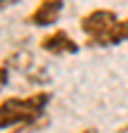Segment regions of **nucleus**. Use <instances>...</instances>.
<instances>
[{
    "label": "nucleus",
    "instance_id": "nucleus-1",
    "mask_svg": "<svg viewBox=\"0 0 128 133\" xmlns=\"http://www.w3.org/2000/svg\"><path fill=\"white\" fill-rule=\"evenodd\" d=\"M52 95L38 90L26 97H5L0 102V131L14 128L12 133H29L31 128L45 126V109Z\"/></svg>",
    "mask_w": 128,
    "mask_h": 133
},
{
    "label": "nucleus",
    "instance_id": "nucleus-2",
    "mask_svg": "<svg viewBox=\"0 0 128 133\" xmlns=\"http://www.w3.org/2000/svg\"><path fill=\"white\" fill-rule=\"evenodd\" d=\"M81 31L90 48H114L128 41V17H119L114 10L95 7L81 17Z\"/></svg>",
    "mask_w": 128,
    "mask_h": 133
},
{
    "label": "nucleus",
    "instance_id": "nucleus-3",
    "mask_svg": "<svg viewBox=\"0 0 128 133\" xmlns=\"http://www.w3.org/2000/svg\"><path fill=\"white\" fill-rule=\"evenodd\" d=\"M40 50L47 55H55V57H64V55H78V50H81V45H78L67 31H52V33H45V36L40 38Z\"/></svg>",
    "mask_w": 128,
    "mask_h": 133
},
{
    "label": "nucleus",
    "instance_id": "nucleus-4",
    "mask_svg": "<svg viewBox=\"0 0 128 133\" xmlns=\"http://www.w3.org/2000/svg\"><path fill=\"white\" fill-rule=\"evenodd\" d=\"M62 10H64V0H40V3L29 12L26 24L38 26V29H47L62 17Z\"/></svg>",
    "mask_w": 128,
    "mask_h": 133
},
{
    "label": "nucleus",
    "instance_id": "nucleus-5",
    "mask_svg": "<svg viewBox=\"0 0 128 133\" xmlns=\"http://www.w3.org/2000/svg\"><path fill=\"white\" fill-rule=\"evenodd\" d=\"M7 83H10V71H7V66H0V90H3Z\"/></svg>",
    "mask_w": 128,
    "mask_h": 133
},
{
    "label": "nucleus",
    "instance_id": "nucleus-6",
    "mask_svg": "<svg viewBox=\"0 0 128 133\" xmlns=\"http://www.w3.org/2000/svg\"><path fill=\"white\" fill-rule=\"evenodd\" d=\"M19 0H0V10H7V7H12V5H17Z\"/></svg>",
    "mask_w": 128,
    "mask_h": 133
},
{
    "label": "nucleus",
    "instance_id": "nucleus-7",
    "mask_svg": "<svg viewBox=\"0 0 128 133\" xmlns=\"http://www.w3.org/2000/svg\"><path fill=\"white\" fill-rule=\"evenodd\" d=\"M81 133H97V131H95V128H83Z\"/></svg>",
    "mask_w": 128,
    "mask_h": 133
}]
</instances>
